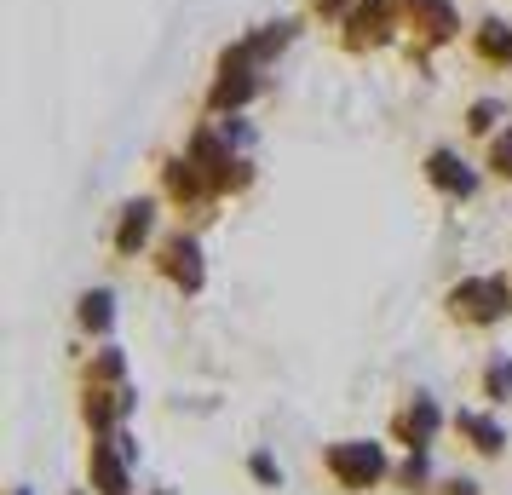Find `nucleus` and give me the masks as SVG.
Wrapping results in <instances>:
<instances>
[{"mask_svg": "<svg viewBox=\"0 0 512 495\" xmlns=\"http://www.w3.org/2000/svg\"><path fill=\"white\" fill-rule=\"evenodd\" d=\"M449 300H455V311L472 317V323H495V317L507 311L512 288H507V277H472V283H461Z\"/></svg>", "mask_w": 512, "mask_h": 495, "instance_id": "obj_1", "label": "nucleus"}, {"mask_svg": "<svg viewBox=\"0 0 512 495\" xmlns=\"http://www.w3.org/2000/svg\"><path fill=\"white\" fill-rule=\"evenodd\" d=\"M328 467H334L340 484L363 490V484H374V478L386 472V455H380L374 444H334V449H328Z\"/></svg>", "mask_w": 512, "mask_h": 495, "instance_id": "obj_2", "label": "nucleus"}, {"mask_svg": "<svg viewBox=\"0 0 512 495\" xmlns=\"http://www.w3.org/2000/svg\"><path fill=\"white\" fill-rule=\"evenodd\" d=\"M167 277L185 288H202V248H196V236H173L167 242Z\"/></svg>", "mask_w": 512, "mask_h": 495, "instance_id": "obj_3", "label": "nucleus"}, {"mask_svg": "<svg viewBox=\"0 0 512 495\" xmlns=\"http://www.w3.org/2000/svg\"><path fill=\"white\" fill-rule=\"evenodd\" d=\"M403 12H409L415 29H426L432 41H449V35H455V6H449V0H403Z\"/></svg>", "mask_w": 512, "mask_h": 495, "instance_id": "obj_4", "label": "nucleus"}, {"mask_svg": "<svg viewBox=\"0 0 512 495\" xmlns=\"http://www.w3.org/2000/svg\"><path fill=\"white\" fill-rule=\"evenodd\" d=\"M426 173H432V185L449 190V196H472V173H466V162L455 156V150H432Z\"/></svg>", "mask_w": 512, "mask_h": 495, "instance_id": "obj_5", "label": "nucleus"}, {"mask_svg": "<svg viewBox=\"0 0 512 495\" xmlns=\"http://www.w3.org/2000/svg\"><path fill=\"white\" fill-rule=\"evenodd\" d=\"M351 41H386V29H392V6L386 0H363L357 12L346 18Z\"/></svg>", "mask_w": 512, "mask_h": 495, "instance_id": "obj_6", "label": "nucleus"}, {"mask_svg": "<svg viewBox=\"0 0 512 495\" xmlns=\"http://www.w3.org/2000/svg\"><path fill=\"white\" fill-rule=\"evenodd\" d=\"M150 202H133V208H127V219H121V236H116V248L121 254H133V248H139L144 236H150Z\"/></svg>", "mask_w": 512, "mask_h": 495, "instance_id": "obj_7", "label": "nucleus"}, {"mask_svg": "<svg viewBox=\"0 0 512 495\" xmlns=\"http://www.w3.org/2000/svg\"><path fill=\"white\" fill-rule=\"evenodd\" d=\"M478 52L495 58V64H507L512 58V24H484L478 29Z\"/></svg>", "mask_w": 512, "mask_h": 495, "instance_id": "obj_8", "label": "nucleus"}, {"mask_svg": "<svg viewBox=\"0 0 512 495\" xmlns=\"http://www.w3.org/2000/svg\"><path fill=\"white\" fill-rule=\"evenodd\" d=\"M93 472H98V484H104V495H127V467H121L110 449L93 455Z\"/></svg>", "mask_w": 512, "mask_h": 495, "instance_id": "obj_9", "label": "nucleus"}, {"mask_svg": "<svg viewBox=\"0 0 512 495\" xmlns=\"http://www.w3.org/2000/svg\"><path fill=\"white\" fill-rule=\"evenodd\" d=\"M432 426H438V409H432V403H426V398H420L415 409L403 415V432H409V438H420V444L432 438Z\"/></svg>", "mask_w": 512, "mask_h": 495, "instance_id": "obj_10", "label": "nucleus"}, {"mask_svg": "<svg viewBox=\"0 0 512 495\" xmlns=\"http://www.w3.org/2000/svg\"><path fill=\"white\" fill-rule=\"evenodd\" d=\"M110 306H116V300H110L104 288L87 294V300H81V323H87V329H110Z\"/></svg>", "mask_w": 512, "mask_h": 495, "instance_id": "obj_11", "label": "nucleus"}, {"mask_svg": "<svg viewBox=\"0 0 512 495\" xmlns=\"http://www.w3.org/2000/svg\"><path fill=\"white\" fill-rule=\"evenodd\" d=\"M461 432H472V438H478V449H501V426L484 421V415H461Z\"/></svg>", "mask_w": 512, "mask_h": 495, "instance_id": "obj_12", "label": "nucleus"}, {"mask_svg": "<svg viewBox=\"0 0 512 495\" xmlns=\"http://www.w3.org/2000/svg\"><path fill=\"white\" fill-rule=\"evenodd\" d=\"M495 116H501V104H495V98L472 104V127H478V133H489V127H495Z\"/></svg>", "mask_w": 512, "mask_h": 495, "instance_id": "obj_13", "label": "nucleus"}, {"mask_svg": "<svg viewBox=\"0 0 512 495\" xmlns=\"http://www.w3.org/2000/svg\"><path fill=\"white\" fill-rule=\"evenodd\" d=\"M495 173H512V127L495 139Z\"/></svg>", "mask_w": 512, "mask_h": 495, "instance_id": "obj_14", "label": "nucleus"}, {"mask_svg": "<svg viewBox=\"0 0 512 495\" xmlns=\"http://www.w3.org/2000/svg\"><path fill=\"white\" fill-rule=\"evenodd\" d=\"M512 386V363H495V369H489V392H507Z\"/></svg>", "mask_w": 512, "mask_h": 495, "instance_id": "obj_15", "label": "nucleus"}]
</instances>
